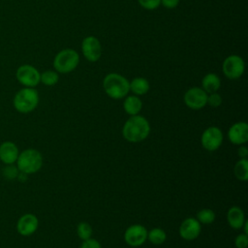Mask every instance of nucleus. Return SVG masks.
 Segmentation results:
<instances>
[{"mask_svg": "<svg viewBox=\"0 0 248 248\" xmlns=\"http://www.w3.org/2000/svg\"><path fill=\"white\" fill-rule=\"evenodd\" d=\"M150 133V125L147 119L141 115H132L127 119L123 128L122 136L129 142H140L144 140Z\"/></svg>", "mask_w": 248, "mask_h": 248, "instance_id": "f257e3e1", "label": "nucleus"}, {"mask_svg": "<svg viewBox=\"0 0 248 248\" xmlns=\"http://www.w3.org/2000/svg\"><path fill=\"white\" fill-rule=\"evenodd\" d=\"M103 87L106 94L114 100L126 97L130 91L128 79L117 73L108 74L104 78Z\"/></svg>", "mask_w": 248, "mask_h": 248, "instance_id": "f03ea898", "label": "nucleus"}, {"mask_svg": "<svg viewBox=\"0 0 248 248\" xmlns=\"http://www.w3.org/2000/svg\"><path fill=\"white\" fill-rule=\"evenodd\" d=\"M38 104L39 93L33 87H23L19 89L13 99L14 108L20 113H29L33 111Z\"/></svg>", "mask_w": 248, "mask_h": 248, "instance_id": "7ed1b4c3", "label": "nucleus"}, {"mask_svg": "<svg viewBox=\"0 0 248 248\" xmlns=\"http://www.w3.org/2000/svg\"><path fill=\"white\" fill-rule=\"evenodd\" d=\"M43 166V156L40 151L28 148L21 151L16 159L18 170L25 174H32L41 170Z\"/></svg>", "mask_w": 248, "mask_h": 248, "instance_id": "20e7f679", "label": "nucleus"}, {"mask_svg": "<svg viewBox=\"0 0 248 248\" xmlns=\"http://www.w3.org/2000/svg\"><path fill=\"white\" fill-rule=\"evenodd\" d=\"M79 63V55L73 48L60 50L53 59V67L57 73L68 74L73 72Z\"/></svg>", "mask_w": 248, "mask_h": 248, "instance_id": "39448f33", "label": "nucleus"}, {"mask_svg": "<svg viewBox=\"0 0 248 248\" xmlns=\"http://www.w3.org/2000/svg\"><path fill=\"white\" fill-rule=\"evenodd\" d=\"M41 73L30 64L20 65L16 71V80L24 87L35 88L40 83Z\"/></svg>", "mask_w": 248, "mask_h": 248, "instance_id": "423d86ee", "label": "nucleus"}, {"mask_svg": "<svg viewBox=\"0 0 248 248\" xmlns=\"http://www.w3.org/2000/svg\"><path fill=\"white\" fill-rule=\"evenodd\" d=\"M245 69V64L243 59L236 54L229 55L222 64V71L223 74L229 79H237L239 78Z\"/></svg>", "mask_w": 248, "mask_h": 248, "instance_id": "0eeeda50", "label": "nucleus"}, {"mask_svg": "<svg viewBox=\"0 0 248 248\" xmlns=\"http://www.w3.org/2000/svg\"><path fill=\"white\" fill-rule=\"evenodd\" d=\"M201 141L204 149L207 151H215L223 142V133L218 127H208L202 134Z\"/></svg>", "mask_w": 248, "mask_h": 248, "instance_id": "6e6552de", "label": "nucleus"}, {"mask_svg": "<svg viewBox=\"0 0 248 248\" xmlns=\"http://www.w3.org/2000/svg\"><path fill=\"white\" fill-rule=\"evenodd\" d=\"M183 101L191 109H201L206 105L207 93L202 87H191L185 92Z\"/></svg>", "mask_w": 248, "mask_h": 248, "instance_id": "1a4fd4ad", "label": "nucleus"}, {"mask_svg": "<svg viewBox=\"0 0 248 248\" xmlns=\"http://www.w3.org/2000/svg\"><path fill=\"white\" fill-rule=\"evenodd\" d=\"M81 51L89 62H96L102 55V46L100 41L94 36H87L81 42Z\"/></svg>", "mask_w": 248, "mask_h": 248, "instance_id": "9d476101", "label": "nucleus"}, {"mask_svg": "<svg viewBox=\"0 0 248 248\" xmlns=\"http://www.w3.org/2000/svg\"><path fill=\"white\" fill-rule=\"evenodd\" d=\"M147 239V230L140 224H135L128 227L124 232L125 242L132 247L142 245Z\"/></svg>", "mask_w": 248, "mask_h": 248, "instance_id": "9b49d317", "label": "nucleus"}, {"mask_svg": "<svg viewBox=\"0 0 248 248\" xmlns=\"http://www.w3.org/2000/svg\"><path fill=\"white\" fill-rule=\"evenodd\" d=\"M39 227V220L36 215L26 213L19 217L16 223V231L22 236H29L33 234Z\"/></svg>", "mask_w": 248, "mask_h": 248, "instance_id": "f8f14e48", "label": "nucleus"}, {"mask_svg": "<svg viewBox=\"0 0 248 248\" xmlns=\"http://www.w3.org/2000/svg\"><path fill=\"white\" fill-rule=\"evenodd\" d=\"M201 231V223L193 217L183 220L179 227V234L185 240L196 239L200 235Z\"/></svg>", "mask_w": 248, "mask_h": 248, "instance_id": "ddd939ff", "label": "nucleus"}, {"mask_svg": "<svg viewBox=\"0 0 248 248\" xmlns=\"http://www.w3.org/2000/svg\"><path fill=\"white\" fill-rule=\"evenodd\" d=\"M230 141L235 145H242L248 140V124L246 122H236L232 125L228 132Z\"/></svg>", "mask_w": 248, "mask_h": 248, "instance_id": "4468645a", "label": "nucleus"}, {"mask_svg": "<svg viewBox=\"0 0 248 248\" xmlns=\"http://www.w3.org/2000/svg\"><path fill=\"white\" fill-rule=\"evenodd\" d=\"M19 151L16 144L7 140L0 144V161L6 165H12L16 162Z\"/></svg>", "mask_w": 248, "mask_h": 248, "instance_id": "2eb2a0df", "label": "nucleus"}, {"mask_svg": "<svg viewBox=\"0 0 248 248\" xmlns=\"http://www.w3.org/2000/svg\"><path fill=\"white\" fill-rule=\"evenodd\" d=\"M227 220L231 228L234 230H239L242 228L245 217L243 210L238 206H232L227 213Z\"/></svg>", "mask_w": 248, "mask_h": 248, "instance_id": "dca6fc26", "label": "nucleus"}, {"mask_svg": "<svg viewBox=\"0 0 248 248\" xmlns=\"http://www.w3.org/2000/svg\"><path fill=\"white\" fill-rule=\"evenodd\" d=\"M202 86L207 94L217 92L221 86L220 78L214 73H208L202 78Z\"/></svg>", "mask_w": 248, "mask_h": 248, "instance_id": "f3484780", "label": "nucleus"}, {"mask_svg": "<svg viewBox=\"0 0 248 248\" xmlns=\"http://www.w3.org/2000/svg\"><path fill=\"white\" fill-rule=\"evenodd\" d=\"M141 108H142V103L138 96L131 95L125 98L123 103V108L129 115L132 116V115L139 114V112L141 110Z\"/></svg>", "mask_w": 248, "mask_h": 248, "instance_id": "a211bd4d", "label": "nucleus"}, {"mask_svg": "<svg viewBox=\"0 0 248 248\" xmlns=\"http://www.w3.org/2000/svg\"><path fill=\"white\" fill-rule=\"evenodd\" d=\"M130 90L136 95V96H140L144 95L148 92L149 90V82L146 78H135L132 79L131 82H129Z\"/></svg>", "mask_w": 248, "mask_h": 248, "instance_id": "6ab92c4d", "label": "nucleus"}, {"mask_svg": "<svg viewBox=\"0 0 248 248\" xmlns=\"http://www.w3.org/2000/svg\"><path fill=\"white\" fill-rule=\"evenodd\" d=\"M233 172L235 177L240 181H246L248 179V160L240 159L234 166Z\"/></svg>", "mask_w": 248, "mask_h": 248, "instance_id": "aec40b11", "label": "nucleus"}, {"mask_svg": "<svg viewBox=\"0 0 248 248\" xmlns=\"http://www.w3.org/2000/svg\"><path fill=\"white\" fill-rule=\"evenodd\" d=\"M167 234L161 228H154L147 232V239L155 245H161L166 241Z\"/></svg>", "mask_w": 248, "mask_h": 248, "instance_id": "412c9836", "label": "nucleus"}, {"mask_svg": "<svg viewBox=\"0 0 248 248\" xmlns=\"http://www.w3.org/2000/svg\"><path fill=\"white\" fill-rule=\"evenodd\" d=\"M59 80V76L56 71L52 70H46L43 73H41L40 76V82L46 86H52L55 85Z\"/></svg>", "mask_w": 248, "mask_h": 248, "instance_id": "4be33fe9", "label": "nucleus"}, {"mask_svg": "<svg viewBox=\"0 0 248 248\" xmlns=\"http://www.w3.org/2000/svg\"><path fill=\"white\" fill-rule=\"evenodd\" d=\"M197 220L201 224H204V225L211 224L215 220V213L213 210L209 208H203L198 212Z\"/></svg>", "mask_w": 248, "mask_h": 248, "instance_id": "5701e85b", "label": "nucleus"}, {"mask_svg": "<svg viewBox=\"0 0 248 248\" xmlns=\"http://www.w3.org/2000/svg\"><path fill=\"white\" fill-rule=\"evenodd\" d=\"M77 233L80 239L86 240V239L91 238L93 230H92V227L90 226V224H88L86 222H80L77 226Z\"/></svg>", "mask_w": 248, "mask_h": 248, "instance_id": "b1692460", "label": "nucleus"}, {"mask_svg": "<svg viewBox=\"0 0 248 248\" xmlns=\"http://www.w3.org/2000/svg\"><path fill=\"white\" fill-rule=\"evenodd\" d=\"M222 97L220 94H218L217 92L214 93H209L207 94V101H206V105H209L212 108H217L219 106H221L222 104Z\"/></svg>", "mask_w": 248, "mask_h": 248, "instance_id": "393cba45", "label": "nucleus"}, {"mask_svg": "<svg viewBox=\"0 0 248 248\" xmlns=\"http://www.w3.org/2000/svg\"><path fill=\"white\" fill-rule=\"evenodd\" d=\"M18 169L17 167H15L12 165H7V167H5L3 169V175L8 178V179H14L16 177L18 176Z\"/></svg>", "mask_w": 248, "mask_h": 248, "instance_id": "a878e982", "label": "nucleus"}, {"mask_svg": "<svg viewBox=\"0 0 248 248\" xmlns=\"http://www.w3.org/2000/svg\"><path fill=\"white\" fill-rule=\"evenodd\" d=\"M139 4L145 10H155L161 5V0H138Z\"/></svg>", "mask_w": 248, "mask_h": 248, "instance_id": "bb28decb", "label": "nucleus"}, {"mask_svg": "<svg viewBox=\"0 0 248 248\" xmlns=\"http://www.w3.org/2000/svg\"><path fill=\"white\" fill-rule=\"evenodd\" d=\"M234 244L236 248H246L248 245V234L240 233L234 239Z\"/></svg>", "mask_w": 248, "mask_h": 248, "instance_id": "cd10ccee", "label": "nucleus"}, {"mask_svg": "<svg viewBox=\"0 0 248 248\" xmlns=\"http://www.w3.org/2000/svg\"><path fill=\"white\" fill-rule=\"evenodd\" d=\"M80 248H102V246L98 240L94 238H89L83 240L82 244L80 245Z\"/></svg>", "mask_w": 248, "mask_h": 248, "instance_id": "c85d7f7f", "label": "nucleus"}, {"mask_svg": "<svg viewBox=\"0 0 248 248\" xmlns=\"http://www.w3.org/2000/svg\"><path fill=\"white\" fill-rule=\"evenodd\" d=\"M161 4L166 9H174L179 4V0H161Z\"/></svg>", "mask_w": 248, "mask_h": 248, "instance_id": "c756f323", "label": "nucleus"}, {"mask_svg": "<svg viewBox=\"0 0 248 248\" xmlns=\"http://www.w3.org/2000/svg\"><path fill=\"white\" fill-rule=\"evenodd\" d=\"M237 155L240 157V159H247L248 148L244 145H240V147L237 149Z\"/></svg>", "mask_w": 248, "mask_h": 248, "instance_id": "7c9ffc66", "label": "nucleus"}, {"mask_svg": "<svg viewBox=\"0 0 248 248\" xmlns=\"http://www.w3.org/2000/svg\"><path fill=\"white\" fill-rule=\"evenodd\" d=\"M242 227L244 228V233L248 234V222H247L246 220H245V222H244V224H243Z\"/></svg>", "mask_w": 248, "mask_h": 248, "instance_id": "2f4dec72", "label": "nucleus"}]
</instances>
